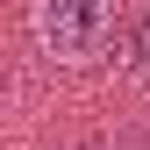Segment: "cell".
I'll return each instance as SVG.
<instances>
[{
	"label": "cell",
	"mask_w": 150,
	"mask_h": 150,
	"mask_svg": "<svg viewBox=\"0 0 150 150\" xmlns=\"http://www.w3.org/2000/svg\"><path fill=\"white\" fill-rule=\"evenodd\" d=\"M36 36L57 64H93L115 43V0H36Z\"/></svg>",
	"instance_id": "cell-1"
},
{
	"label": "cell",
	"mask_w": 150,
	"mask_h": 150,
	"mask_svg": "<svg viewBox=\"0 0 150 150\" xmlns=\"http://www.w3.org/2000/svg\"><path fill=\"white\" fill-rule=\"evenodd\" d=\"M129 64L150 79V14H143V22H129Z\"/></svg>",
	"instance_id": "cell-2"
},
{
	"label": "cell",
	"mask_w": 150,
	"mask_h": 150,
	"mask_svg": "<svg viewBox=\"0 0 150 150\" xmlns=\"http://www.w3.org/2000/svg\"><path fill=\"white\" fill-rule=\"evenodd\" d=\"M115 150H150V136H143V129H136V136H122Z\"/></svg>",
	"instance_id": "cell-3"
},
{
	"label": "cell",
	"mask_w": 150,
	"mask_h": 150,
	"mask_svg": "<svg viewBox=\"0 0 150 150\" xmlns=\"http://www.w3.org/2000/svg\"><path fill=\"white\" fill-rule=\"evenodd\" d=\"M79 150H107V143H100V136H86V143H79Z\"/></svg>",
	"instance_id": "cell-4"
}]
</instances>
